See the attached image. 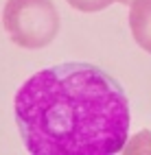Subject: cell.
Masks as SVG:
<instances>
[{"label":"cell","instance_id":"cell-5","mask_svg":"<svg viewBox=\"0 0 151 155\" xmlns=\"http://www.w3.org/2000/svg\"><path fill=\"white\" fill-rule=\"evenodd\" d=\"M120 2H123V5H129V2H132V0H120Z\"/></svg>","mask_w":151,"mask_h":155},{"label":"cell","instance_id":"cell-2","mask_svg":"<svg viewBox=\"0 0 151 155\" xmlns=\"http://www.w3.org/2000/svg\"><path fill=\"white\" fill-rule=\"evenodd\" d=\"M2 24L20 48H44L59 33V13L53 0H7Z\"/></svg>","mask_w":151,"mask_h":155},{"label":"cell","instance_id":"cell-3","mask_svg":"<svg viewBox=\"0 0 151 155\" xmlns=\"http://www.w3.org/2000/svg\"><path fill=\"white\" fill-rule=\"evenodd\" d=\"M129 31L134 35V42L151 53V0L129 2Z\"/></svg>","mask_w":151,"mask_h":155},{"label":"cell","instance_id":"cell-4","mask_svg":"<svg viewBox=\"0 0 151 155\" xmlns=\"http://www.w3.org/2000/svg\"><path fill=\"white\" fill-rule=\"evenodd\" d=\"M66 2L77 9V11H83V13H96V11H103L109 5L120 2V0H66Z\"/></svg>","mask_w":151,"mask_h":155},{"label":"cell","instance_id":"cell-1","mask_svg":"<svg viewBox=\"0 0 151 155\" xmlns=\"http://www.w3.org/2000/svg\"><path fill=\"white\" fill-rule=\"evenodd\" d=\"M15 122L33 155H114L125 149L129 101L94 64H57L35 72L15 94Z\"/></svg>","mask_w":151,"mask_h":155}]
</instances>
